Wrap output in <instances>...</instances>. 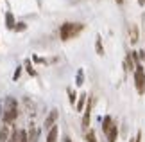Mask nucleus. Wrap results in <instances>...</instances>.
Segmentation results:
<instances>
[{"label":"nucleus","mask_w":145,"mask_h":142,"mask_svg":"<svg viewBox=\"0 0 145 142\" xmlns=\"http://www.w3.org/2000/svg\"><path fill=\"white\" fill-rule=\"evenodd\" d=\"M82 29H84V25H82V24H70V22H66V24L61 25L59 36H61L63 42H66V40H72L74 36H77Z\"/></svg>","instance_id":"f257e3e1"},{"label":"nucleus","mask_w":145,"mask_h":142,"mask_svg":"<svg viewBox=\"0 0 145 142\" xmlns=\"http://www.w3.org/2000/svg\"><path fill=\"white\" fill-rule=\"evenodd\" d=\"M135 85L138 94H145V70L142 65H136L135 69Z\"/></svg>","instance_id":"f03ea898"},{"label":"nucleus","mask_w":145,"mask_h":142,"mask_svg":"<svg viewBox=\"0 0 145 142\" xmlns=\"http://www.w3.org/2000/svg\"><path fill=\"white\" fill-rule=\"evenodd\" d=\"M16 115H18L16 108H7V110H5V113H4V121H5V122H13L14 119H16Z\"/></svg>","instance_id":"7ed1b4c3"},{"label":"nucleus","mask_w":145,"mask_h":142,"mask_svg":"<svg viewBox=\"0 0 145 142\" xmlns=\"http://www.w3.org/2000/svg\"><path fill=\"white\" fill-rule=\"evenodd\" d=\"M56 121H57V110H52L48 113V117L45 119V128H52Z\"/></svg>","instance_id":"20e7f679"},{"label":"nucleus","mask_w":145,"mask_h":142,"mask_svg":"<svg viewBox=\"0 0 145 142\" xmlns=\"http://www.w3.org/2000/svg\"><path fill=\"white\" fill-rule=\"evenodd\" d=\"M90 112H91V101L88 103V108L84 110V117H82V128L84 129L90 126Z\"/></svg>","instance_id":"39448f33"},{"label":"nucleus","mask_w":145,"mask_h":142,"mask_svg":"<svg viewBox=\"0 0 145 142\" xmlns=\"http://www.w3.org/2000/svg\"><path fill=\"white\" fill-rule=\"evenodd\" d=\"M129 38H131V43H136L138 42V27L135 24L129 25Z\"/></svg>","instance_id":"423d86ee"},{"label":"nucleus","mask_w":145,"mask_h":142,"mask_svg":"<svg viewBox=\"0 0 145 142\" xmlns=\"http://www.w3.org/2000/svg\"><path fill=\"white\" fill-rule=\"evenodd\" d=\"M113 126H115V124H113V119H111V117H104V121H102V129H104L106 135L109 133V129L113 128Z\"/></svg>","instance_id":"0eeeda50"},{"label":"nucleus","mask_w":145,"mask_h":142,"mask_svg":"<svg viewBox=\"0 0 145 142\" xmlns=\"http://www.w3.org/2000/svg\"><path fill=\"white\" fill-rule=\"evenodd\" d=\"M47 142H57V126H52L47 135Z\"/></svg>","instance_id":"6e6552de"},{"label":"nucleus","mask_w":145,"mask_h":142,"mask_svg":"<svg viewBox=\"0 0 145 142\" xmlns=\"http://www.w3.org/2000/svg\"><path fill=\"white\" fill-rule=\"evenodd\" d=\"M116 137H118V128L113 126L108 133V142H116Z\"/></svg>","instance_id":"1a4fd4ad"},{"label":"nucleus","mask_w":145,"mask_h":142,"mask_svg":"<svg viewBox=\"0 0 145 142\" xmlns=\"http://www.w3.org/2000/svg\"><path fill=\"white\" fill-rule=\"evenodd\" d=\"M7 140H9V128L4 126L0 129V142H7Z\"/></svg>","instance_id":"9d476101"},{"label":"nucleus","mask_w":145,"mask_h":142,"mask_svg":"<svg viewBox=\"0 0 145 142\" xmlns=\"http://www.w3.org/2000/svg\"><path fill=\"white\" fill-rule=\"evenodd\" d=\"M5 24H7V29H14V16L11 15V13H7L5 15Z\"/></svg>","instance_id":"9b49d317"},{"label":"nucleus","mask_w":145,"mask_h":142,"mask_svg":"<svg viewBox=\"0 0 145 142\" xmlns=\"http://www.w3.org/2000/svg\"><path fill=\"white\" fill-rule=\"evenodd\" d=\"M125 69L127 70H135L136 69L135 61H133V58H131V54H127V58H125Z\"/></svg>","instance_id":"f8f14e48"},{"label":"nucleus","mask_w":145,"mask_h":142,"mask_svg":"<svg viewBox=\"0 0 145 142\" xmlns=\"http://www.w3.org/2000/svg\"><path fill=\"white\" fill-rule=\"evenodd\" d=\"M18 142H29V133L25 129H20L18 131Z\"/></svg>","instance_id":"ddd939ff"},{"label":"nucleus","mask_w":145,"mask_h":142,"mask_svg":"<svg viewBox=\"0 0 145 142\" xmlns=\"http://www.w3.org/2000/svg\"><path fill=\"white\" fill-rule=\"evenodd\" d=\"M95 47H97V54H99V56H104V47H102V42H100V38H97Z\"/></svg>","instance_id":"4468645a"},{"label":"nucleus","mask_w":145,"mask_h":142,"mask_svg":"<svg viewBox=\"0 0 145 142\" xmlns=\"http://www.w3.org/2000/svg\"><path fill=\"white\" fill-rule=\"evenodd\" d=\"M38 135H40V131H38V129H31V133H29V142H36V140H38Z\"/></svg>","instance_id":"2eb2a0df"},{"label":"nucleus","mask_w":145,"mask_h":142,"mask_svg":"<svg viewBox=\"0 0 145 142\" xmlns=\"http://www.w3.org/2000/svg\"><path fill=\"white\" fill-rule=\"evenodd\" d=\"M86 97H88L86 94H82V95H81L79 103H77V110H79V112H82V108H84V101H86Z\"/></svg>","instance_id":"dca6fc26"},{"label":"nucleus","mask_w":145,"mask_h":142,"mask_svg":"<svg viewBox=\"0 0 145 142\" xmlns=\"http://www.w3.org/2000/svg\"><path fill=\"white\" fill-rule=\"evenodd\" d=\"M86 140L88 142H97V137H95V131H93V129H90V131L86 133Z\"/></svg>","instance_id":"f3484780"},{"label":"nucleus","mask_w":145,"mask_h":142,"mask_svg":"<svg viewBox=\"0 0 145 142\" xmlns=\"http://www.w3.org/2000/svg\"><path fill=\"white\" fill-rule=\"evenodd\" d=\"M7 142H18V131H13V133H11V137H9Z\"/></svg>","instance_id":"a211bd4d"},{"label":"nucleus","mask_w":145,"mask_h":142,"mask_svg":"<svg viewBox=\"0 0 145 142\" xmlns=\"http://www.w3.org/2000/svg\"><path fill=\"white\" fill-rule=\"evenodd\" d=\"M82 79H84V76H82V70L77 72V85H82Z\"/></svg>","instance_id":"6ab92c4d"},{"label":"nucleus","mask_w":145,"mask_h":142,"mask_svg":"<svg viewBox=\"0 0 145 142\" xmlns=\"http://www.w3.org/2000/svg\"><path fill=\"white\" fill-rule=\"evenodd\" d=\"M68 95H70V103L74 104V103H75V92H72V90H68Z\"/></svg>","instance_id":"aec40b11"},{"label":"nucleus","mask_w":145,"mask_h":142,"mask_svg":"<svg viewBox=\"0 0 145 142\" xmlns=\"http://www.w3.org/2000/svg\"><path fill=\"white\" fill-rule=\"evenodd\" d=\"M27 72H29L31 76H34V74H36L34 70H32V67H31V63H29V61H27Z\"/></svg>","instance_id":"412c9836"},{"label":"nucleus","mask_w":145,"mask_h":142,"mask_svg":"<svg viewBox=\"0 0 145 142\" xmlns=\"http://www.w3.org/2000/svg\"><path fill=\"white\" fill-rule=\"evenodd\" d=\"M14 29H16V31H24V29H25V24H16Z\"/></svg>","instance_id":"4be33fe9"},{"label":"nucleus","mask_w":145,"mask_h":142,"mask_svg":"<svg viewBox=\"0 0 145 142\" xmlns=\"http://www.w3.org/2000/svg\"><path fill=\"white\" fill-rule=\"evenodd\" d=\"M138 4H140V5H143V4H145V0H138Z\"/></svg>","instance_id":"5701e85b"},{"label":"nucleus","mask_w":145,"mask_h":142,"mask_svg":"<svg viewBox=\"0 0 145 142\" xmlns=\"http://www.w3.org/2000/svg\"><path fill=\"white\" fill-rule=\"evenodd\" d=\"M122 2H124V0H116V4H122Z\"/></svg>","instance_id":"b1692460"},{"label":"nucleus","mask_w":145,"mask_h":142,"mask_svg":"<svg viewBox=\"0 0 145 142\" xmlns=\"http://www.w3.org/2000/svg\"><path fill=\"white\" fill-rule=\"evenodd\" d=\"M65 142H72V140H70V139H65Z\"/></svg>","instance_id":"393cba45"}]
</instances>
